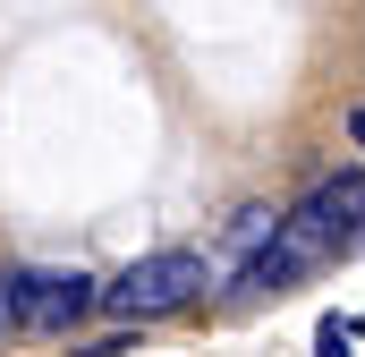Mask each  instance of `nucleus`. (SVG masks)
Returning <instances> with one entry per match:
<instances>
[{
    "label": "nucleus",
    "instance_id": "obj_1",
    "mask_svg": "<svg viewBox=\"0 0 365 357\" xmlns=\"http://www.w3.org/2000/svg\"><path fill=\"white\" fill-rule=\"evenodd\" d=\"M195 289H204V264H195L187 247H162V256H145L136 272H119V281H110V315H119V323H145V315L187 306Z\"/></svg>",
    "mask_w": 365,
    "mask_h": 357
},
{
    "label": "nucleus",
    "instance_id": "obj_2",
    "mask_svg": "<svg viewBox=\"0 0 365 357\" xmlns=\"http://www.w3.org/2000/svg\"><path fill=\"white\" fill-rule=\"evenodd\" d=\"M86 306H93L86 272H0V315H9V323L68 332V323H86Z\"/></svg>",
    "mask_w": 365,
    "mask_h": 357
},
{
    "label": "nucleus",
    "instance_id": "obj_3",
    "mask_svg": "<svg viewBox=\"0 0 365 357\" xmlns=\"http://www.w3.org/2000/svg\"><path fill=\"white\" fill-rule=\"evenodd\" d=\"M289 230H297L314 256L349 247V238L365 230V171H331L314 196H306V204H297V213H289Z\"/></svg>",
    "mask_w": 365,
    "mask_h": 357
},
{
    "label": "nucleus",
    "instance_id": "obj_4",
    "mask_svg": "<svg viewBox=\"0 0 365 357\" xmlns=\"http://www.w3.org/2000/svg\"><path fill=\"white\" fill-rule=\"evenodd\" d=\"M272 230H280V213H272V204H247V213L230 221V238H221V256H230V264H247V256H255V247H264Z\"/></svg>",
    "mask_w": 365,
    "mask_h": 357
},
{
    "label": "nucleus",
    "instance_id": "obj_5",
    "mask_svg": "<svg viewBox=\"0 0 365 357\" xmlns=\"http://www.w3.org/2000/svg\"><path fill=\"white\" fill-rule=\"evenodd\" d=\"M357 332H365L357 315H323V332H314V357H340L349 341H357Z\"/></svg>",
    "mask_w": 365,
    "mask_h": 357
},
{
    "label": "nucleus",
    "instance_id": "obj_6",
    "mask_svg": "<svg viewBox=\"0 0 365 357\" xmlns=\"http://www.w3.org/2000/svg\"><path fill=\"white\" fill-rule=\"evenodd\" d=\"M349 136H357V145H365V111H357V119H349Z\"/></svg>",
    "mask_w": 365,
    "mask_h": 357
},
{
    "label": "nucleus",
    "instance_id": "obj_7",
    "mask_svg": "<svg viewBox=\"0 0 365 357\" xmlns=\"http://www.w3.org/2000/svg\"><path fill=\"white\" fill-rule=\"evenodd\" d=\"M0 323H9V315H0Z\"/></svg>",
    "mask_w": 365,
    "mask_h": 357
}]
</instances>
